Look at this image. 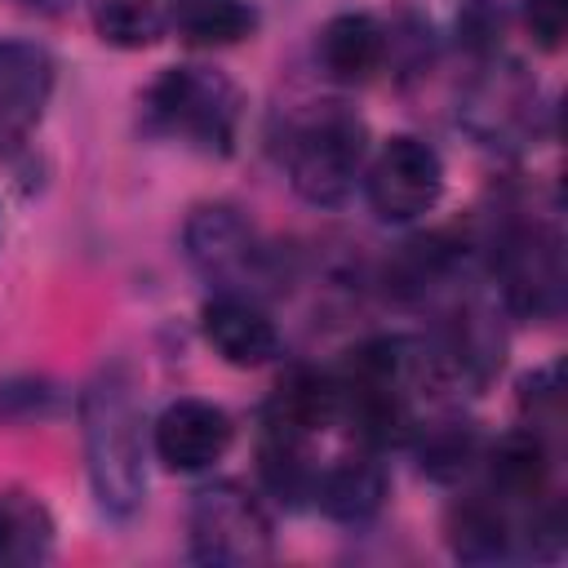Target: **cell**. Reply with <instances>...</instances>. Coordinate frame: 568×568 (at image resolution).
I'll use <instances>...</instances> for the list:
<instances>
[{
	"label": "cell",
	"instance_id": "1",
	"mask_svg": "<svg viewBox=\"0 0 568 568\" xmlns=\"http://www.w3.org/2000/svg\"><path fill=\"white\" fill-rule=\"evenodd\" d=\"M80 439L93 501L106 519L129 524L146 506L151 422L142 413L138 373L129 359H106L80 390Z\"/></svg>",
	"mask_w": 568,
	"mask_h": 568
},
{
	"label": "cell",
	"instance_id": "2",
	"mask_svg": "<svg viewBox=\"0 0 568 568\" xmlns=\"http://www.w3.org/2000/svg\"><path fill=\"white\" fill-rule=\"evenodd\" d=\"M240 111H244L240 89L222 71L195 62L160 71L142 98V115L155 133L178 138L209 155H226L235 146Z\"/></svg>",
	"mask_w": 568,
	"mask_h": 568
},
{
	"label": "cell",
	"instance_id": "3",
	"mask_svg": "<svg viewBox=\"0 0 568 568\" xmlns=\"http://www.w3.org/2000/svg\"><path fill=\"white\" fill-rule=\"evenodd\" d=\"M293 191L315 209H337L355 195L364 164H368V129L342 102L315 106L306 120L293 124L284 146Z\"/></svg>",
	"mask_w": 568,
	"mask_h": 568
},
{
	"label": "cell",
	"instance_id": "4",
	"mask_svg": "<svg viewBox=\"0 0 568 568\" xmlns=\"http://www.w3.org/2000/svg\"><path fill=\"white\" fill-rule=\"evenodd\" d=\"M182 253L213 293L257 297L280 284V257L235 204H195L182 226Z\"/></svg>",
	"mask_w": 568,
	"mask_h": 568
},
{
	"label": "cell",
	"instance_id": "5",
	"mask_svg": "<svg viewBox=\"0 0 568 568\" xmlns=\"http://www.w3.org/2000/svg\"><path fill=\"white\" fill-rule=\"evenodd\" d=\"M186 555L209 568L266 564L275 555V524L266 501L235 479L204 484L186 510Z\"/></svg>",
	"mask_w": 568,
	"mask_h": 568
},
{
	"label": "cell",
	"instance_id": "6",
	"mask_svg": "<svg viewBox=\"0 0 568 568\" xmlns=\"http://www.w3.org/2000/svg\"><path fill=\"white\" fill-rule=\"evenodd\" d=\"M541 115H546V102L537 80L501 53L479 58L475 75L457 93V124L479 146H493V151H519L537 142Z\"/></svg>",
	"mask_w": 568,
	"mask_h": 568
},
{
	"label": "cell",
	"instance_id": "7",
	"mask_svg": "<svg viewBox=\"0 0 568 568\" xmlns=\"http://www.w3.org/2000/svg\"><path fill=\"white\" fill-rule=\"evenodd\" d=\"M493 280L501 311L546 324L564 311V240L550 222H510L493 240Z\"/></svg>",
	"mask_w": 568,
	"mask_h": 568
},
{
	"label": "cell",
	"instance_id": "8",
	"mask_svg": "<svg viewBox=\"0 0 568 568\" xmlns=\"http://www.w3.org/2000/svg\"><path fill=\"white\" fill-rule=\"evenodd\" d=\"M364 200L382 222H417L444 195V160L417 133H395L364 164Z\"/></svg>",
	"mask_w": 568,
	"mask_h": 568
},
{
	"label": "cell",
	"instance_id": "9",
	"mask_svg": "<svg viewBox=\"0 0 568 568\" xmlns=\"http://www.w3.org/2000/svg\"><path fill=\"white\" fill-rule=\"evenodd\" d=\"M231 439H235L231 413L200 395L169 399L151 422V453L164 470H178V475L213 470L226 457Z\"/></svg>",
	"mask_w": 568,
	"mask_h": 568
},
{
	"label": "cell",
	"instance_id": "10",
	"mask_svg": "<svg viewBox=\"0 0 568 568\" xmlns=\"http://www.w3.org/2000/svg\"><path fill=\"white\" fill-rule=\"evenodd\" d=\"M53 53L36 40H0V151H13L40 124L53 98Z\"/></svg>",
	"mask_w": 568,
	"mask_h": 568
},
{
	"label": "cell",
	"instance_id": "11",
	"mask_svg": "<svg viewBox=\"0 0 568 568\" xmlns=\"http://www.w3.org/2000/svg\"><path fill=\"white\" fill-rule=\"evenodd\" d=\"M200 333L217 359L231 368H262L280 355V328L262 311L257 297L244 293H209L200 306Z\"/></svg>",
	"mask_w": 568,
	"mask_h": 568
},
{
	"label": "cell",
	"instance_id": "12",
	"mask_svg": "<svg viewBox=\"0 0 568 568\" xmlns=\"http://www.w3.org/2000/svg\"><path fill=\"white\" fill-rule=\"evenodd\" d=\"M448 550L462 564H501L519 559V510L497 501L488 488L466 493L448 506Z\"/></svg>",
	"mask_w": 568,
	"mask_h": 568
},
{
	"label": "cell",
	"instance_id": "13",
	"mask_svg": "<svg viewBox=\"0 0 568 568\" xmlns=\"http://www.w3.org/2000/svg\"><path fill=\"white\" fill-rule=\"evenodd\" d=\"M488 466V493L515 510L550 497V444L537 426H519V430H506L493 448H484L479 457Z\"/></svg>",
	"mask_w": 568,
	"mask_h": 568
},
{
	"label": "cell",
	"instance_id": "14",
	"mask_svg": "<svg viewBox=\"0 0 568 568\" xmlns=\"http://www.w3.org/2000/svg\"><path fill=\"white\" fill-rule=\"evenodd\" d=\"M311 501L337 524H368L386 501V470L368 448L346 453L315 470Z\"/></svg>",
	"mask_w": 568,
	"mask_h": 568
},
{
	"label": "cell",
	"instance_id": "15",
	"mask_svg": "<svg viewBox=\"0 0 568 568\" xmlns=\"http://www.w3.org/2000/svg\"><path fill=\"white\" fill-rule=\"evenodd\" d=\"M315 53H320V67L342 80V84H359L368 80L386 53H390V31L364 13V9H346V13H333L315 40Z\"/></svg>",
	"mask_w": 568,
	"mask_h": 568
},
{
	"label": "cell",
	"instance_id": "16",
	"mask_svg": "<svg viewBox=\"0 0 568 568\" xmlns=\"http://www.w3.org/2000/svg\"><path fill=\"white\" fill-rule=\"evenodd\" d=\"M58 524L31 488H0V568H36L53 555Z\"/></svg>",
	"mask_w": 568,
	"mask_h": 568
},
{
	"label": "cell",
	"instance_id": "17",
	"mask_svg": "<svg viewBox=\"0 0 568 568\" xmlns=\"http://www.w3.org/2000/svg\"><path fill=\"white\" fill-rule=\"evenodd\" d=\"M164 18H169V31L191 49H226L248 40L257 27L253 0H173Z\"/></svg>",
	"mask_w": 568,
	"mask_h": 568
},
{
	"label": "cell",
	"instance_id": "18",
	"mask_svg": "<svg viewBox=\"0 0 568 568\" xmlns=\"http://www.w3.org/2000/svg\"><path fill=\"white\" fill-rule=\"evenodd\" d=\"M417 444V457H422V470L439 484H457L479 457H484V439L470 422H457V417H444V422H417L413 435Z\"/></svg>",
	"mask_w": 568,
	"mask_h": 568
},
{
	"label": "cell",
	"instance_id": "19",
	"mask_svg": "<svg viewBox=\"0 0 568 568\" xmlns=\"http://www.w3.org/2000/svg\"><path fill=\"white\" fill-rule=\"evenodd\" d=\"M93 31L115 49H151L169 31V18L155 9V0H98Z\"/></svg>",
	"mask_w": 568,
	"mask_h": 568
},
{
	"label": "cell",
	"instance_id": "20",
	"mask_svg": "<svg viewBox=\"0 0 568 568\" xmlns=\"http://www.w3.org/2000/svg\"><path fill=\"white\" fill-rule=\"evenodd\" d=\"M506 9L501 0H466L457 13V44L479 62L501 53V36H506Z\"/></svg>",
	"mask_w": 568,
	"mask_h": 568
},
{
	"label": "cell",
	"instance_id": "21",
	"mask_svg": "<svg viewBox=\"0 0 568 568\" xmlns=\"http://www.w3.org/2000/svg\"><path fill=\"white\" fill-rule=\"evenodd\" d=\"M58 408V386L44 377L0 382V422H36Z\"/></svg>",
	"mask_w": 568,
	"mask_h": 568
},
{
	"label": "cell",
	"instance_id": "22",
	"mask_svg": "<svg viewBox=\"0 0 568 568\" xmlns=\"http://www.w3.org/2000/svg\"><path fill=\"white\" fill-rule=\"evenodd\" d=\"M524 13V27L532 36L537 49L555 53L564 44V31H568V0H524L519 4Z\"/></svg>",
	"mask_w": 568,
	"mask_h": 568
},
{
	"label": "cell",
	"instance_id": "23",
	"mask_svg": "<svg viewBox=\"0 0 568 568\" xmlns=\"http://www.w3.org/2000/svg\"><path fill=\"white\" fill-rule=\"evenodd\" d=\"M18 9H27V13H40V18H62V13H71L80 0H13Z\"/></svg>",
	"mask_w": 568,
	"mask_h": 568
}]
</instances>
